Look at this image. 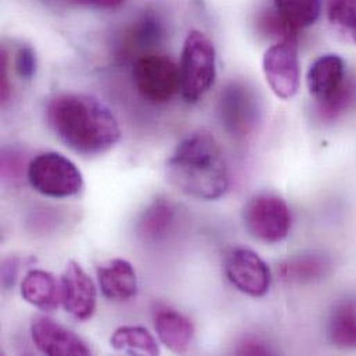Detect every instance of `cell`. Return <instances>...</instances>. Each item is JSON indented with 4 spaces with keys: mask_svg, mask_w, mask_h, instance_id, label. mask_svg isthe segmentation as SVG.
Returning a JSON list of instances; mask_svg holds the SVG:
<instances>
[{
    "mask_svg": "<svg viewBox=\"0 0 356 356\" xmlns=\"http://www.w3.org/2000/svg\"><path fill=\"white\" fill-rule=\"evenodd\" d=\"M31 337L35 347L44 355H92L90 348L79 336L47 316L33 319Z\"/></svg>",
    "mask_w": 356,
    "mask_h": 356,
    "instance_id": "obj_12",
    "label": "cell"
},
{
    "mask_svg": "<svg viewBox=\"0 0 356 356\" xmlns=\"http://www.w3.org/2000/svg\"><path fill=\"white\" fill-rule=\"evenodd\" d=\"M18 273V264L15 259H7L3 264V269H1V275H3V286L6 289H8L10 286L14 284L15 277Z\"/></svg>",
    "mask_w": 356,
    "mask_h": 356,
    "instance_id": "obj_27",
    "label": "cell"
},
{
    "mask_svg": "<svg viewBox=\"0 0 356 356\" xmlns=\"http://www.w3.org/2000/svg\"><path fill=\"white\" fill-rule=\"evenodd\" d=\"M167 177L181 193L198 200H218L229 187L222 150L207 131L186 136L167 161Z\"/></svg>",
    "mask_w": 356,
    "mask_h": 356,
    "instance_id": "obj_2",
    "label": "cell"
},
{
    "mask_svg": "<svg viewBox=\"0 0 356 356\" xmlns=\"http://www.w3.org/2000/svg\"><path fill=\"white\" fill-rule=\"evenodd\" d=\"M111 347L131 355H160V347L153 334L140 326H122L110 340Z\"/></svg>",
    "mask_w": 356,
    "mask_h": 356,
    "instance_id": "obj_20",
    "label": "cell"
},
{
    "mask_svg": "<svg viewBox=\"0 0 356 356\" xmlns=\"http://www.w3.org/2000/svg\"><path fill=\"white\" fill-rule=\"evenodd\" d=\"M327 336L340 350H356V304L344 301L334 307L327 323Z\"/></svg>",
    "mask_w": 356,
    "mask_h": 356,
    "instance_id": "obj_17",
    "label": "cell"
},
{
    "mask_svg": "<svg viewBox=\"0 0 356 356\" xmlns=\"http://www.w3.org/2000/svg\"><path fill=\"white\" fill-rule=\"evenodd\" d=\"M26 178L33 190L51 198L74 197L83 188V177L79 168L67 157L53 152L31 160Z\"/></svg>",
    "mask_w": 356,
    "mask_h": 356,
    "instance_id": "obj_5",
    "label": "cell"
},
{
    "mask_svg": "<svg viewBox=\"0 0 356 356\" xmlns=\"http://www.w3.org/2000/svg\"><path fill=\"white\" fill-rule=\"evenodd\" d=\"M264 74L272 92L283 100L294 97L300 89V58L296 39H283L264 54Z\"/></svg>",
    "mask_w": 356,
    "mask_h": 356,
    "instance_id": "obj_8",
    "label": "cell"
},
{
    "mask_svg": "<svg viewBox=\"0 0 356 356\" xmlns=\"http://www.w3.org/2000/svg\"><path fill=\"white\" fill-rule=\"evenodd\" d=\"M15 72L22 79H31L36 72V54L29 46L18 49L14 58Z\"/></svg>",
    "mask_w": 356,
    "mask_h": 356,
    "instance_id": "obj_23",
    "label": "cell"
},
{
    "mask_svg": "<svg viewBox=\"0 0 356 356\" xmlns=\"http://www.w3.org/2000/svg\"><path fill=\"white\" fill-rule=\"evenodd\" d=\"M180 93L186 103H197L215 83L216 53L201 31L188 32L180 56Z\"/></svg>",
    "mask_w": 356,
    "mask_h": 356,
    "instance_id": "obj_4",
    "label": "cell"
},
{
    "mask_svg": "<svg viewBox=\"0 0 356 356\" xmlns=\"http://www.w3.org/2000/svg\"><path fill=\"white\" fill-rule=\"evenodd\" d=\"M25 161L17 152H3L1 156V174L6 180L15 181L22 178Z\"/></svg>",
    "mask_w": 356,
    "mask_h": 356,
    "instance_id": "obj_24",
    "label": "cell"
},
{
    "mask_svg": "<svg viewBox=\"0 0 356 356\" xmlns=\"http://www.w3.org/2000/svg\"><path fill=\"white\" fill-rule=\"evenodd\" d=\"M327 17L339 32L356 43V0H330Z\"/></svg>",
    "mask_w": 356,
    "mask_h": 356,
    "instance_id": "obj_21",
    "label": "cell"
},
{
    "mask_svg": "<svg viewBox=\"0 0 356 356\" xmlns=\"http://www.w3.org/2000/svg\"><path fill=\"white\" fill-rule=\"evenodd\" d=\"M74 4L96 8V10H115L121 7L127 0H70Z\"/></svg>",
    "mask_w": 356,
    "mask_h": 356,
    "instance_id": "obj_25",
    "label": "cell"
},
{
    "mask_svg": "<svg viewBox=\"0 0 356 356\" xmlns=\"http://www.w3.org/2000/svg\"><path fill=\"white\" fill-rule=\"evenodd\" d=\"M156 332L160 341L175 354H186L194 340L193 323L174 309L157 312Z\"/></svg>",
    "mask_w": 356,
    "mask_h": 356,
    "instance_id": "obj_16",
    "label": "cell"
},
{
    "mask_svg": "<svg viewBox=\"0 0 356 356\" xmlns=\"http://www.w3.org/2000/svg\"><path fill=\"white\" fill-rule=\"evenodd\" d=\"M128 42L136 47H146L159 43L163 36V26L160 19L153 14L142 15L129 29Z\"/></svg>",
    "mask_w": 356,
    "mask_h": 356,
    "instance_id": "obj_22",
    "label": "cell"
},
{
    "mask_svg": "<svg viewBox=\"0 0 356 356\" xmlns=\"http://www.w3.org/2000/svg\"><path fill=\"white\" fill-rule=\"evenodd\" d=\"M7 65H8V57L6 50L1 51V81H0V88H1V100L7 102L10 96V83H8V75H7Z\"/></svg>",
    "mask_w": 356,
    "mask_h": 356,
    "instance_id": "obj_28",
    "label": "cell"
},
{
    "mask_svg": "<svg viewBox=\"0 0 356 356\" xmlns=\"http://www.w3.org/2000/svg\"><path fill=\"white\" fill-rule=\"evenodd\" d=\"M227 280L243 294L264 297L270 287L272 276L265 261L248 248H234L225 259Z\"/></svg>",
    "mask_w": 356,
    "mask_h": 356,
    "instance_id": "obj_10",
    "label": "cell"
},
{
    "mask_svg": "<svg viewBox=\"0 0 356 356\" xmlns=\"http://www.w3.org/2000/svg\"><path fill=\"white\" fill-rule=\"evenodd\" d=\"M248 233L264 243L283 241L291 229V212L287 202L275 194L252 197L243 211Z\"/></svg>",
    "mask_w": 356,
    "mask_h": 356,
    "instance_id": "obj_7",
    "label": "cell"
},
{
    "mask_svg": "<svg viewBox=\"0 0 356 356\" xmlns=\"http://www.w3.org/2000/svg\"><path fill=\"white\" fill-rule=\"evenodd\" d=\"M54 135L72 152L95 157L111 150L121 139L120 124L99 99L83 93H61L46 107Z\"/></svg>",
    "mask_w": 356,
    "mask_h": 356,
    "instance_id": "obj_1",
    "label": "cell"
},
{
    "mask_svg": "<svg viewBox=\"0 0 356 356\" xmlns=\"http://www.w3.org/2000/svg\"><path fill=\"white\" fill-rule=\"evenodd\" d=\"M333 268L329 255L323 252H304L294 255L279 266V276L289 284H311L325 279Z\"/></svg>",
    "mask_w": 356,
    "mask_h": 356,
    "instance_id": "obj_14",
    "label": "cell"
},
{
    "mask_svg": "<svg viewBox=\"0 0 356 356\" xmlns=\"http://www.w3.org/2000/svg\"><path fill=\"white\" fill-rule=\"evenodd\" d=\"M237 354H240V355H266V354H270V350L255 339H245V341L240 344Z\"/></svg>",
    "mask_w": 356,
    "mask_h": 356,
    "instance_id": "obj_26",
    "label": "cell"
},
{
    "mask_svg": "<svg viewBox=\"0 0 356 356\" xmlns=\"http://www.w3.org/2000/svg\"><path fill=\"white\" fill-rule=\"evenodd\" d=\"M175 220V208L167 198H157L143 212L138 223V233L147 241L161 240Z\"/></svg>",
    "mask_w": 356,
    "mask_h": 356,
    "instance_id": "obj_19",
    "label": "cell"
},
{
    "mask_svg": "<svg viewBox=\"0 0 356 356\" xmlns=\"http://www.w3.org/2000/svg\"><path fill=\"white\" fill-rule=\"evenodd\" d=\"M219 114L222 125L230 135L245 138L254 131L259 117L255 92L244 83H230L220 93Z\"/></svg>",
    "mask_w": 356,
    "mask_h": 356,
    "instance_id": "obj_9",
    "label": "cell"
},
{
    "mask_svg": "<svg viewBox=\"0 0 356 356\" xmlns=\"http://www.w3.org/2000/svg\"><path fill=\"white\" fill-rule=\"evenodd\" d=\"M61 304L76 321H89L97 304V291L90 276L83 268L70 261L61 276Z\"/></svg>",
    "mask_w": 356,
    "mask_h": 356,
    "instance_id": "obj_11",
    "label": "cell"
},
{
    "mask_svg": "<svg viewBox=\"0 0 356 356\" xmlns=\"http://www.w3.org/2000/svg\"><path fill=\"white\" fill-rule=\"evenodd\" d=\"M307 85L326 121L340 118L356 100V86L347 76L344 60L337 54L319 57L308 71Z\"/></svg>",
    "mask_w": 356,
    "mask_h": 356,
    "instance_id": "obj_3",
    "label": "cell"
},
{
    "mask_svg": "<svg viewBox=\"0 0 356 356\" xmlns=\"http://www.w3.org/2000/svg\"><path fill=\"white\" fill-rule=\"evenodd\" d=\"M21 297L35 308L51 312L61 302V284L56 277L44 270H29L21 283Z\"/></svg>",
    "mask_w": 356,
    "mask_h": 356,
    "instance_id": "obj_15",
    "label": "cell"
},
{
    "mask_svg": "<svg viewBox=\"0 0 356 356\" xmlns=\"http://www.w3.org/2000/svg\"><path fill=\"white\" fill-rule=\"evenodd\" d=\"M102 293L111 301H129L138 294V276L131 262L122 258L110 259L97 266Z\"/></svg>",
    "mask_w": 356,
    "mask_h": 356,
    "instance_id": "obj_13",
    "label": "cell"
},
{
    "mask_svg": "<svg viewBox=\"0 0 356 356\" xmlns=\"http://www.w3.org/2000/svg\"><path fill=\"white\" fill-rule=\"evenodd\" d=\"M139 95L153 104H164L180 92V72L170 57L156 53L140 56L132 70Z\"/></svg>",
    "mask_w": 356,
    "mask_h": 356,
    "instance_id": "obj_6",
    "label": "cell"
},
{
    "mask_svg": "<svg viewBox=\"0 0 356 356\" xmlns=\"http://www.w3.org/2000/svg\"><path fill=\"white\" fill-rule=\"evenodd\" d=\"M275 13L290 32L314 25L321 15V0H273Z\"/></svg>",
    "mask_w": 356,
    "mask_h": 356,
    "instance_id": "obj_18",
    "label": "cell"
}]
</instances>
